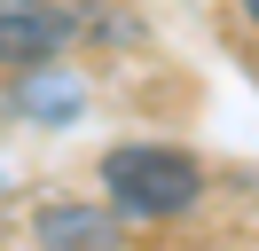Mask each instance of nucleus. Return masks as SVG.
Instances as JSON below:
<instances>
[{
  "label": "nucleus",
  "mask_w": 259,
  "mask_h": 251,
  "mask_svg": "<svg viewBox=\"0 0 259 251\" xmlns=\"http://www.w3.org/2000/svg\"><path fill=\"white\" fill-rule=\"evenodd\" d=\"M102 188H110V204H126V212H142V220H173V212H189V204L204 196V165H196L189 149L126 141V149L102 157Z\"/></svg>",
  "instance_id": "1"
},
{
  "label": "nucleus",
  "mask_w": 259,
  "mask_h": 251,
  "mask_svg": "<svg viewBox=\"0 0 259 251\" xmlns=\"http://www.w3.org/2000/svg\"><path fill=\"white\" fill-rule=\"evenodd\" d=\"M71 39V16L48 8V0H0V63H48L55 47Z\"/></svg>",
  "instance_id": "2"
},
{
  "label": "nucleus",
  "mask_w": 259,
  "mask_h": 251,
  "mask_svg": "<svg viewBox=\"0 0 259 251\" xmlns=\"http://www.w3.org/2000/svg\"><path fill=\"white\" fill-rule=\"evenodd\" d=\"M39 243L48 251H118V220L95 204H48L39 212Z\"/></svg>",
  "instance_id": "3"
},
{
  "label": "nucleus",
  "mask_w": 259,
  "mask_h": 251,
  "mask_svg": "<svg viewBox=\"0 0 259 251\" xmlns=\"http://www.w3.org/2000/svg\"><path fill=\"white\" fill-rule=\"evenodd\" d=\"M236 16H243V24H251V31H259V0H236Z\"/></svg>",
  "instance_id": "4"
}]
</instances>
